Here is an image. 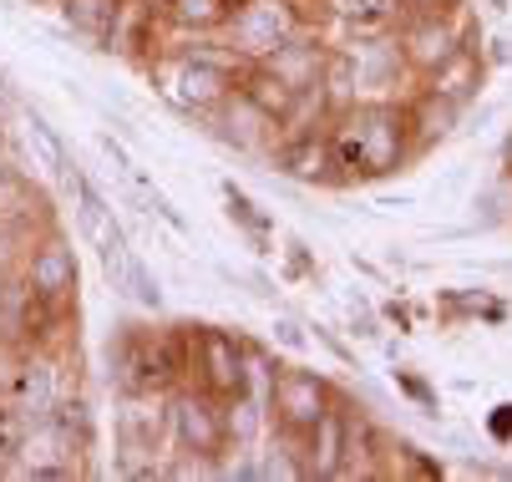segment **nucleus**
<instances>
[{
  "mask_svg": "<svg viewBox=\"0 0 512 482\" xmlns=\"http://www.w3.org/2000/svg\"><path fill=\"white\" fill-rule=\"evenodd\" d=\"M284 254H289V269H295L300 280H315V274H320V264L310 259V244H305V239H289Z\"/></svg>",
  "mask_w": 512,
  "mask_h": 482,
  "instance_id": "7c9ffc66",
  "label": "nucleus"
},
{
  "mask_svg": "<svg viewBox=\"0 0 512 482\" xmlns=\"http://www.w3.org/2000/svg\"><path fill=\"white\" fill-rule=\"evenodd\" d=\"M360 406L350 411L345 396H335L320 417L295 437V452H300V467H305V482H340L345 467H350V452H355V432H360Z\"/></svg>",
  "mask_w": 512,
  "mask_h": 482,
  "instance_id": "0eeeda50",
  "label": "nucleus"
},
{
  "mask_svg": "<svg viewBox=\"0 0 512 482\" xmlns=\"http://www.w3.org/2000/svg\"><path fill=\"white\" fill-rule=\"evenodd\" d=\"M97 148H102V153H107V158L117 163V173H122V178H132V173H137V163L127 158V148L117 143V137H112V132H102V137H97Z\"/></svg>",
  "mask_w": 512,
  "mask_h": 482,
  "instance_id": "473e14b6",
  "label": "nucleus"
},
{
  "mask_svg": "<svg viewBox=\"0 0 512 482\" xmlns=\"http://www.w3.org/2000/svg\"><path fill=\"white\" fill-rule=\"evenodd\" d=\"M188 386L213 401H234L249 391V340L224 325H188Z\"/></svg>",
  "mask_w": 512,
  "mask_h": 482,
  "instance_id": "423d86ee",
  "label": "nucleus"
},
{
  "mask_svg": "<svg viewBox=\"0 0 512 482\" xmlns=\"http://www.w3.org/2000/svg\"><path fill=\"white\" fill-rule=\"evenodd\" d=\"M148 6H158V0H148Z\"/></svg>",
  "mask_w": 512,
  "mask_h": 482,
  "instance_id": "79ce46f5",
  "label": "nucleus"
},
{
  "mask_svg": "<svg viewBox=\"0 0 512 482\" xmlns=\"http://www.w3.org/2000/svg\"><path fill=\"white\" fill-rule=\"evenodd\" d=\"M315 340H320V346H325V351H330V356H335L340 366H350V371H360V361H355V351L345 346V340H335V335H330L325 325H315Z\"/></svg>",
  "mask_w": 512,
  "mask_h": 482,
  "instance_id": "2f4dec72",
  "label": "nucleus"
},
{
  "mask_svg": "<svg viewBox=\"0 0 512 482\" xmlns=\"http://www.w3.org/2000/svg\"><path fill=\"white\" fill-rule=\"evenodd\" d=\"M21 361H16V371H6V401H16L31 422H41L46 411H51V401L66 391L61 386V371H56V361L36 346V351H16Z\"/></svg>",
  "mask_w": 512,
  "mask_h": 482,
  "instance_id": "4468645a",
  "label": "nucleus"
},
{
  "mask_svg": "<svg viewBox=\"0 0 512 482\" xmlns=\"http://www.w3.org/2000/svg\"><path fill=\"white\" fill-rule=\"evenodd\" d=\"M127 300H137L142 310H163V285L142 254H127Z\"/></svg>",
  "mask_w": 512,
  "mask_h": 482,
  "instance_id": "a878e982",
  "label": "nucleus"
},
{
  "mask_svg": "<svg viewBox=\"0 0 512 482\" xmlns=\"http://www.w3.org/2000/svg\"><path fill=\"white\" fill-rule=\"evenodd\" d=\"M0 97H6V102H16V82H11V72H6V66H0Z\"/></svg>",
  "mask_w": 512,
  "mask_h": 482,
  "instance_id": "e433bc0d",
  "label": "nucleus"
},
{
  "mask_svg": "<svg viewBox=\"0 0 512 482\" xmlns=\"http://www.w3.org/2000/svg\"><path fill=\"white\" fill-rule=\"evenodd\" d=\"M26 122H31V137H36V148H41V158H46V168L56 173V178H66L71 168H77V163H71V153H66V143H61V137H56V127L36 112V107H26Z\"/></svg>",
  "mask_w": 512,
  "mask_h": 482,
  "instance_id": "393cba45",
  "label": "nucleus"
},
{
  "mask_svg": "<svg viewBox=\"0 0 512 482\" xmlns=\"http://www.w3.org/2000/svg\"><path fill=\"white\" fill-rule=\"evenodd\" d=\"M46 209H51L46 193H41L16 163L0 168V239H11V244L36 239V234L51 224Z\"/></svg>",
  "mask_w": 512,
  "mask_h": 482,
  "instance_id": "ddd939ff",
  "label": "nucleus"
},
{
  "mask_svg": "<svg viewBox=\"0 0 512 482\" xmlns=\"http://www.w3.org/2000/svg\"><path fill=\"white\" fill-rule=\"evenodd\" d=\"M340 396V386L325 376V371H310V366H274L269 376V427L279 437H300L320 411Z\"/></svg>",
  "mask_w": 512,
  "mask_h": 482,
  "instance_id": "1a4fd4ad",
  "label": "nucleus"
},
{
  "mask_svg": "<svg viewBox=\"0 0 512 482\" xmlns=\"http://www.w3.org/2000/svg\"><path fill=\"white\" fill-rule=\"evenodd\" d=\"M502 163H507V173H512V132H507V143H502Z\"/></svg>",
  "mask_w": 512,
  "mask_h": 482,
  "instance_id": "4c0bfd02",
  "label": "nucleus"
},
{
  "mask_svg": "<svg viewBox=\"0 0 512 482\" xmlns=\"http://www.w3.org/2000/svg\"><path fill=\"white\" fill-rule=\"evenodd\" d=\"M0 396H6V371H0Z\"/></svg>",
  "mask_w": 512,
  "mask_h": 482,
  "instance_id": "a19ab883",
  "label": "nucleus"
},
{
  "mask_svg": "<svg viewBox=\"0 0 512 482\" xmlns=\"http://www.w3.org/2000/svg\"><path fill=\"white\" fill-rule=\"evenodd\" d=\"M234 6H244V0H234Z\"/></svg>",
  "mask_w": 512,
  "mask_h": 482,
  "instance_id": "37998d69",
  "label": "nucleus"
},
{
  "mask_svg": "<svg viewBox=\"0 0 512 482\" xmlns=\"http://www.w3.org/2000/svg\"><path fill=\"white\" fill-rule=\"evenodd\" d=\"M396 381H401V391H406V396H416V406L426 411V417H436V411H442V406H436V391H431L426 381H416L411 371H396Z\"/></svg>",
  "mask_w": 512,
  "mask_h": 482,
  "instance_id": "c85d7f7f",
  "label": "nucleus"
},
{
  "mask_svg": "<svg viewBox=\"0 0 512 482\" xmlns=\"http://www.w3.org/2000/svg\"><path fill=\"white\" fill-rule=\"evenodd\" d=\"M401 0H325V16L350 36V41H371V36H391L401 21Z\"/></svg>",
  "mask_w": 512,
  "mask_h": 482,
  "instance_id": "6ab92c4d",
  "label": "nucleus"
},
{
  "mask_svg": "<svg viewBox=\"0 0 512 482\" xmlns=\"http://www.w3.org/2000/svg\"><path fill=\"white\" fill-rule=\"evenodd\" d=\"M487 6H492V11L502 16V11H512V0H487Z\"/></svg>",
  "mask_w": 512,
  "mask_h": 482,
  "instance_id": "ea45409f",
  "label": "nucleus"
},
{
  "mask_svg": "<svg viewBox=\"0 0 512 482\" xmlns=\"http://www.w3.org/2000/svg\"><path fill=\"white\" fill-rule=\"evenodd\" d=\"M224 203H229V219L249 234V244H254L259 254H269V244H274V219L259 209L244 188H234V183H224Z\"/></svg>",
  "mask_w": 512,
  "mask_h": 482,
  "instance_id": "b1692460",
  "label": "nucleus"
},
{
  "mask_svg": "<svg viewBox=\"0 0 512 482\" xmlns=\"http://www.w3.org/2000/svg\"><path fill=\"white\" fill-rule=\"evenodd\" d=\"M234 0H158V21L173 36H224Z\"/></svg>",
  "mask_w": 512,
  "mask_h": 482,
  "instance_id": "aec40b11",
  "label": "nucleus"
},
{
  "mask_svg": "<svg viewBox=\"0 0 512 482\" xmlns=\"http://www.w3.org/2000/svg\"><path fill=\"white\" fill-rule=\"evenodd\" d=\"M325 137H330V158L345 188L381 183L416 158L406 107L396 97H355L325 122Z\"/></svg>",
  "mask_w": 512,
  "mask_h": 482,
  "instance_id": "f257e3e1",
  "label": "nucleus"
},
{
  "mask_svg": "<svg viewBox=\"0 0 512 482\" xmlns=\"http://www.w3.org/2000/svg\"><path fill=\"white\" fill-rule=\"evenodd\" d=\"M325 51H330L325 31H295L284 46H274V51L264 56V66H269V72H279L289 87H295V92L305 97V92H315V87H320Z\"/></svg>",
  "mask_w": 512,
  "mask_h": 482,
  "instance_id": "2eb2a0df",
  "label": "nucleus"
},
{
  "mask_svg": "<svg viewBox=\"0 0 512 482\" xmlns=\"http://www.w3.org/2000/svg\"><path fill=\"white\" fill-rule=\"evenodd\" d=\"M269 168L295 178V183H310V188H345L340 173H335V158H330V137L325 127H289L279 132V143L269 148Z\"/></svg>",
  "mask_w": 512,
  "mask_h": 482,
  "instance_id": "9b49d317",
  "label": "nucleus"
},
{
  "mask_svg": "<svg viewBox=\"0 0 512 482\" xmlns=\"http://www.w3.org/2000/svg\"><path fill=\"white\" fill-rule=\"evenodd\" d=\"M168 447L218 462L229 452V422H224V401H213L198 386H178L168 391Z\"/></svg>",
  "mask_w": 512,
  "mask_h": 482,
  "instance_id": "6e6552de",
  "label": "nucleus"
},
{
  "mask_svg": "<svg viewBox=\"0 0 512 482\" xmlns=\"http://www.w3.org/2000/svg\"><path fill=\"white\" fill-rule=\"evenodd\" d=\"M502 193H507V183H492V188H482V193L472 198V209H482V214H477V224H482V229H492V224H502V219H507Z\"/></svg>",
  "mask_w": 512,
  "mask_h": 482,
  "instance_id": "cd10ccee",
  "label": "nucleus"
},
{
  "mask_svg": "<svg viewBox=\"0 0 512 482\" xmlns=\"http://www.w3.org/2000/svg\"><path fill=\"white\" fill-rule=\"evenodd\" d=\"M497 411H502V417L492 422V432H497V437H507V432H512V406H497Z\"/></svg>",
  "mask_w": 512,
  "mask_h": 482,
  "instance_id": "c9c22d12",
  "label": "nucleus"
},
{
  "mask_svg": "<svg viewBox=\"0 0 512 482\" xmlns=\"http://www.w3.org/2000/svg\"><path fill=\"white\" fill-rule=\"evenodd\" d=\"M406 127H411V143H416V158L431 153L436 143H447V137L462 127V107L447 102V97H436L431 87H416L406 102Z\"/></svg>",
  "mask_w": 512,
  "mask_h": 482,
  "instance_id": "dca6fc26",
  "label": "nucleus"
},
{
  "mask_svg": "<svg viewBox=\"0 0 512 482\" xmlns=\"http://www.w3.org/2000/svg\"><path fill=\"white\" fill-rule=\"evenodd\" d=\"M198 122H203L208 137H218V143H229L234 153H249V158H269V148L279 143V132H284V122L264 117V112H259L254 102H244L239 92L218 107V112L198 117Z\"/></svg>",
  "mask_w": 512,
  "mask_h": 482,
  "instance_id": "f8f14e48",
  "label": "nucleus"
},
{
  "mask_svg": "<svg viewBox=\"0 0 512 482\" xmlns=\"http://www.w3.org/2000/svg\"><path fill=\"white\" fill-rule=\"evenodd\" d=\"M239 97L244 102H254L264 117H274V122H289L295 117V107H300V92L289 87L279 72H269L264 61H244V72H239Z\"/></svg>",
  "mask_w": 512,
  "mask_h": 482,
  "instance_id": "412c9836",
  "label": "nucleus"
},
{
  "mask_svg": "<svg viewBox=\"0 0 512 482\" xmlns=\"http://www.w3.org/2000/svg\"><path fill=\"white\" fill-rule=\"evenodd\" d=\"M350 51H355L360 97H391V87L411 77L401 51H396V31L391 36H371V41H350Z\"/></svg>",
  "mask_w": 512,
  "mask_h": 482,
  "instance_id": "f3484780",
  "label": "nucleus"
},
{
  "mask_svg": "<svg viewBox=\"0 0 512 482\" xmlns=\"http://www.w3.org/2000/svg\"><path fill=\"white\" fill-rule=\"evenodd\" d=\"M26 432H31V417L16 406V401H6L0 396V457L6 462H16L21 457V442H26Z\"/></svg>",
  "mask_w": 512,
  "mask_h": 482,
  "instance_id": "bb28decb",
  "label": "nucleus"
},
{
  "mask_svg": "<svg viewBox=\"0 0 512 482\" xmlns=\"http://www.w3.org/2000/svg\"><path fill=\"white\" fill-rule=\"evenodd\" d=\"M350 325H355V335H365V340H381V320L371 315V305H365L360 295H350Z\"/></svg>",
  "mask_w": 512,
  "mask_h": 482,
  "instance_id": "c756f323",
  "label": "nucleus"
},
{
  "mask_svg": "<svg viewBox=\"0 0 512 482\" xmlns=\"http://www.w3.org/2000/svg\"><path fill=\"white\" fill-rule=\"evenodd\" d=\"M107 381L137 396L188 386V325H117L107 340Z\"/></svg>",
  "mask_w": 512,
  "mask_h": 482,
  "instance_id": "7ed1b4c3",
  "label": "nucleus"
},
{
  "mask_svg": "<svg viewBox=\"0 0 512 482\" xmlns=\"http://www.w3.org/2000/svg\"><path fill=\"white\" fill-rule=\"evenodd\" d=\"M21 285L26 295L51 310V315H71L77 310V285H82V264H77V244H71V234L61 224H46L36 239H26L21 249Z\"/></svg>",
  "mask_w": 512,
  "mask_h": 482,
  "instance_id": "20e7f679",
  "label": "nucleus"
},
{
  "mask_svg": "<svg viewBox=\"0 0 512 482\" xmlns=\"http://www.w3.org/2000/svg\"><path fill=\"white\" fill-rule=\"evenodd\" d=\"M421 87H431L436 97L457 102L462 112L477 107V97H482V87H487V56H482V46H462L452 61L436 66L431 77H421Z\"/></svg>",
  "mask_w": 512,
  "mask_h": 482,
  "instance_id": "a211bd4d",
  "label": "nucleus"
},
{
  "mask_svg": "<svg viewBox=\"0 0 512 482\" xmlns=\"http://www.w3.org/2000/svg\"><path fill=\"white\" fill-rule=\"evenodd\" d=\"M300 26L295 16V0H244V6H234L229 26H224V46L239 56V61H264L274 46H284Z\"/></svg>",
  "mask_w": 512,
  "mask_h": 482,
  "instance_id": "9d476101",
  "label": "nucleus"
},
{
  "mask_svg": "<svg viewBox=\"0 0 512 482\" xmlns=\"http://www.w3.org/2000/svg\"><path fill=\"white\" fill-rule=\"evenodd\" d=\"M26 285H21V269H0V346L6 351H21L26 340Z\"/></svg>",
  "mask_w": 512,
  "mask_h": 482,
  "instance_id": "5701e85b",
  "label": "nucleus"
},
{
  "mask_svg": "<svg viewBox=\"0 0 512 482\" xmlns=\"http://www.w3.org/2000/svg\"><path fill=\"white\" fill-rule=\"evenodd\" d=\"M11 158H6V122H0V168H6Z\"/></svg>",
  "mask_w": 512,
  "mask_h": 482,
  "instance_id": "58836bf2",
  "label": "nucleus"
},
{
  "mask_svg": "<svg viewBox=\"0 0 512 482\" xmlns=\"http://www.w3.org/2000/svg\"><path fill=\"white\" fill-rule=\"evenodd\" d=\"M401 6H406V11H462L467 0H401ZM406 11H401V16H406Z\"/></svg>",
  "mask_w": 512,
  "mask_h": 482,
  "instance_id": "f704fd0d",
  "label": "nucleus"
},
{
  "mask_svg": "<svg viewBox=\"0 0 512 482\" xmlns=\"http://www.w3.org/2000/svg\"><path fill=\"white\" fill-rule=\"evenodd\" d=\"M239 72L244 61L218 46L208 36H198V46H173L163 41V51L148 61V77L158 82V92L183 112V117H208L218 112L234 92H239Z\"/></svg>",
  "mask_w": 512,
  "mask_h": 482,
  "instance_id": "f03ea898",
  "label": "nucleus"
},
{
  "mask_svg": "<svg viewBox=\"0 0 512 482\" xmlns=\"http://www.w3.org/2000/svg\"><path fill=\"white\" fill-rule=\"evenodd\" d=\"M482 31L472 26V11H406L396 21V51L406 61V72L421 82L442 61H452L462 46H477Z\"/></svg>",
  "mask_w": 512,
  "mask_h": 482,
  "instance_id": "39448f33",
  "label": "nucleus"
},
{
  "mask_svg": "<svg viewBox=\"0 0 512 482\" xmlns=\"http://www.w3.org/2000/svg\"><path fill=\"white\" fill-rule=\"evenodd\" d=\"M274 340H279L284 351H305V340H310V335H305L295 320H274Z\"/></svg>",
  "mask_w": 512,
  "mask_h": 482,
  "instance_id": "72a5a7b5",
  "label": "nucleus"
},
{
  "mask_svg": "<svg viewBox=\"0 0 512 482\" xmlns=\"http://www.w3.org/2000/svg\"><path fill=\"white\" fill-rule=\"evenodd\" d=\"M41 422H51V427L71 442V452H82V457L97 447V411H92V401H87L82 391H61Z\"/></svg>",
  "mask_w": 512,
  "mask_h": 482,
  "instance_id": "4be33fe9",
  "label": "nucleus"
}]
</instances>
